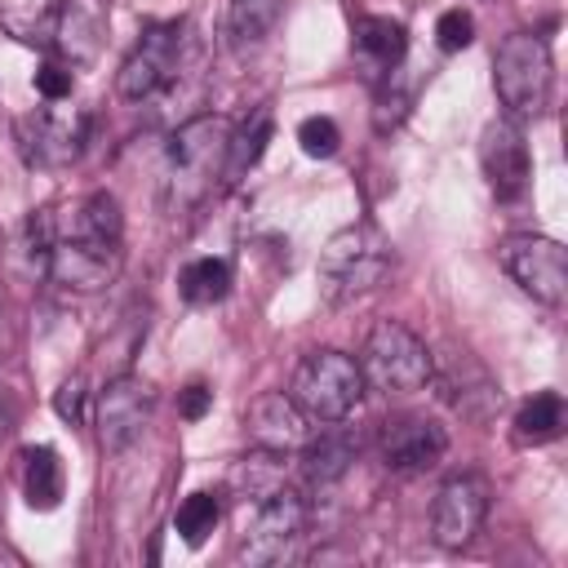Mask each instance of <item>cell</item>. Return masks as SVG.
<instances>
[{
  "label": "cell",
  "instance_id": "25",
  "mask_svg": "<svg viewBox=\"0 0 568 568\" xmlns=\"http://www.w3.org/2000/svg\"><path fill=\"white\" fill-rule=\"evenodd\" d=\"M564 422H568L564 395H559V390H541V395H532V399L515 413V439H519V444H550V439L564 435Z\"/></svg>",
  "mask_w": 568,
  "mask_h": 568
},
{
  "label": "cell",
  "instance_id": "21",
  "mask_svg": "<svg viewBox=\"0 0 568 568\" xmlns=\"http://www.w3.org/2000/svg\"><path fill=\"white\" fill-rule=\"evenodd\" d=\"M58 18H62V0H0V27H4V36H13L18 44L44 49V53L53 49Z\"/></svg>",
  "mask_w": 568,
  "mask_h": 568
},
{
  "label": "cell",
  "instance_id": "20",
  "mask_svg": "<svg viewBox=\"0 0 568 568\" xmlns=\"http://www.w3.org/2000/svg\"><path fill=\"white\" fill-rule=\"evenodd\" d=\"M284 484H288V453H271V448H248V453L231 466V475H226L231 497L244 501V506L266 501V497H271L275 488H284Z\"/></svg>",
  "mask_w": 568,
  "mask_h": 568
},
{
  "label": "cell",
  "instance_id": "19",
  "mask_svg": "<svg viewBox=\"0 0 568 568\" xmlns=\"http://www.w3.org/2000/svg\"><path fill=\"white\" fill-rule=\"evenodd\" d=\"M355 53L373 67V75H390L399 71L404 53H408V31L399 18L386 13H359L355 18Z\"/></svg>",
  "mask_w": 568,
  "mask_h": 568
},
{
  "label": "cell",
  "instance_id": "14",
  "mask_svg": "<svg viewBox=\"0 0 568 568\" xmlns=\"http://www.w3.org/2000/svg\"><path fill=\"white\" fill-rule=\"evenodd\" d=\"M377 453H382V466L395 470V475H422V470H435L448 453V430L422 413H399V417H386L382 422V435H377Z\"/></svg>",
  "mask_w": 568,
  "mask_h": 568
},
{
  "label": "cell",
  "instance_id": "9",
  "mask_svg": "<svg viewBox=\"0 0 568 568\" xmlns=\"http://www.w3.org/2000/svg\"><path fill=\"white\" fill-rule=\"evenodd\" d=\"M178 58H182V22L169 18V22H146L138 44L129 49V58L120 62L115 71V93L124 102H146L155 98L173 71H178Z\"/></svg>",
  "mask_w": 568,
  "mask_h": 568
},
{
  "label": "cell",
  "instance_id": "4",
  "mask_svg": "<svg viewBox=\"0 0 568 568\" xmlns=\"http://www.w3.org/2000/svg\"><path fill=\"white\" fill-rule=\"evenodd\" d=\"M430 359L435 351L399 320H377L359 346V373L364 386H373L377 395H417L430 382Z\"/></svg>",
  "mask_w": 568,
  "mask_h": 568
},
{
  "label": "cell",
  "instance_id": "34",
  "mask_svg": "<svg viewBox=\"0 0 568 568\" xmlns=\"http://www.w3.org/2000/svg\"><path fill=\"white\" fill-rule=\"evenodd\" d=\"M209 404H213V390H209L204 382H191V386L178 395V413H182L186 422H200V417L209 413Z\"/></svg>",
  "mask_w": 568,
  "mask_h": 568
},
{
  "label": "cell",
  "instance_id": "10",
  "mask_svg": "<svg viewBox=\"0 0 568 568\" xmlns=\"http://www.w3.org/2000/svg\"><path fill=\"white\" fill-rule=\"evenodd\" d=\"M13 142L31 169H67L80 160V151L89 142V115L36 106L13 120Z\"/></svg>",
  "mask_w": 568,
  "mask_h": 568
},
{
  "label": "cell",
  "instance_id": "23",
  "mask_svg": "<svg viewBox=\"0 0 568 568\" xmlns=\"http://www.w3.org/2000/svg\"><path fill=\"white\" fill-rule=\"evenodd\" d=\"M98 44H102V13L98 9H80V4H62V18H58V36H53V49L71 71L93 62L98 58Z\"/></svg>",
  "mask_w": 568,
  "mask_h": 568
},
{
  "label": "cell",
  "instance_id": "2",
  "mask_svg": "<svg viewBox=\"0 0 568 568\" xmlns=\"http://www.w3.org/2000/svg\"><path fill=\"white\" fill-rule=\"evenodd\" d=\"M390 271V240L373 226V222H355L342 226L324 248H320V297L328 306H346L359 302L364 293H373Z\"/></svg>",
  "mask_w": 568,
  "mask_h": 568
},
{
  "label": "cell",
  "instance_id": "32",
  "mask_svg": "<svg viewBox=\"0 0 568 568\" xmlns=\"http://www.w3.org/2000/svg\"><path fill=\"white\" fill-rule=\"evenodd\" d=\"M31 84H36V93H40L44 102H62V98H71V89H75V71H71L62 58H49V62L36 67Z\"/></svg>",
  "mask_w": 568,
  "mask_h": 568
},
{
  "label": "cell",
  "instance_id": "16",
  "mask_svg": "<svg viewBox=\"0 0 568 568\" xmlns=\"http://www.w3.org/2000/svg\"><path fill=\"white\" fill-rule=\"evenodd\" d=\"M311 435V422L302 408L288 399V390H266L244 408V439L248 448H271V453H297Z\"/></svg>",
  "mask_w": 568,
  "mask_h": 568
},
{
  "label": "cell",
  "instance_id": "26",
  "mask_svg": "<svg viewBox=\"0 0 568 568\" xmlns=\"http://www.w3.org/2000/svg\"><path fill=\"white\" fill-rule=\"evenodd\" d=\"M22 493L36 510H53L62 501V462L49 444L22 453Z\"/></svg>",
  "mask_w": 568,
  "mask_h": 568
},
{
  "label": "cell",
  "instance_id": "36",
  "mask_svg": "<svg viewBox=\"0 0 568 568\" xmlns=\"http://www.w3.org/2000/svg\"><path fill=\"white\" fill-rule=\"evenodd\" d=\"M13 430V399L4 395V386H0V439Z\"/></svg>",
  "mask_w": 568,
  "mask_h": 568
},
{
  "label": "cell",
  "instance_id": "13",
  "mask_svg": "<svg viewBox=\"0 0 568 568\" xmlns=\"http://www.w3.org/2000/svg\"><path fill=\"white\" fill-rule=\"evenodd\" d=\"M426 386H435L439 399L453 413H462L466 422H493L497 408H501V386L466 351H448L444 359H430V382Z\"/></svg>",
  "mask_w": 568,
  "mask_h": 568
},
{
  "label": "cell",
  "instance_id": "12",
  "mask_svg": "<svg viewBox=\"0 0 568 568\" xmlns=\"http://www.w3.org/2000/svg\"><path fill=\"white\" fill-rule=\"evenodd\" d=\"M151 413H155V390H151V382H142V377H133V373L111 377V382L98 390V404H93L98 444H102L106 453H124V448L151 426Z\"/></svg>",
  "mask_w": 568,
  "mask_h": 568
},
{
  "label": "cell",
  "instance_id": "31",
  "mask_svg": "<svg viewBox=\"0 0 568 568\" xmlns=\"http://www.w3.org/2000/svg\"><path fill=\"white\" fill-rule=\"evenodd\" d=\"M470 40H475V18L466 9H444L435 22V44L444 53H462V49H470Z\"/></svg>",
  "mask_w": 568,
  "mask_h": 568
},
{
  "label": "cell",
  "instance_id": "30",
  "mask_svg": "<svg viewBox=\"0 0 568 568\" xmlns=\"http://www.w3.org/2000/svg\"><path fill=\"white\" fill-rule=\"evenodd\" d=\"M408 89H399L395 84V71L390 75H382V89H377V106H373V124H377V133H390L404 115H408Z\"/></svg>",
  "mask_w": 568,
  "mask_h": 568
},
{
  "label": "cell",
  "instance_id": "37",
  "mask_svg": "<svg viewBox=\"0 0 568 568\" xmlns=\"http://www.w3.org/2000/svg\"><path fill=\"white\" fill-rule=\"evenodd\" d=\"M62 4H80V9H98V13H106L111 0H62Z\"/></svg>",
  "mask_w": 568,
  "mask_h": 568
},
{
  "label": "cell",
  "instance_id": "29",
  "mask_svg": "<svg viewBox=\"0 0 568 568\" xmlns=\"http://www.w3.org/2000/svg\"><path fill=\"white\" fill-rule=\"evenodd\" d=\"M297 142H302V151H306L311 160H328V155H337V146H342V129H337L328 115H306V120L297 124Z\"/></svg>",
  "mask_w": 568,
  "mask_h": 568
},
{
  "label": "cell",
  "instance_id": "17",
  "mask_svg": "<svg viewBox=\"0 0 568 568\" xmlns=\"http://www.w3.org/2000/svg\"><path fill=\"white\" fill-rule=\"evenodd\" d=\"M302 453V479L311 488H333L359 457V435L342 422H324L320 435H306V444L297 448Z\"/></svg>",
  "mask_w": 568,
  "mask_h": 568
},
{
  "label": "cell",
  "instance_id": "5",
  "mask_svg": "<svg viewBox=\"0 0 568 568\" xmlns=\"http://www.w3.org/2000/svg\"><path fill=\"white\" fill-rule=\"evenodd\" d=\"M288 399L302 408V417L311 426L346 422L355 413V404L364 399V373H359L355 355H346V351H333V346L311 351L293 368Z\"/></svg>",
  "mask_w": 568,
  "mask_h": 568
},
{
  "label": "cell",
  "instance_id": "28",
  "mask_svg": "<svg viewBox=\"0 0 568 568\" xmlns=\"http://www.w3.org/2000/svg\"><path fill=\"white\" fill-rule=\"evenodd\" d=\"M217 524H222V493H213V488L191 493V497L178 506V515H173V528H178V537H182L186 546H204Z\"/></svg>",
  "mask_w": 568,
  "mask_h": 568
},
{
  "label": "cell",
  "instance_id": "1",
  "mask_svg": "<svg viewBox=\"0 0 568 568\" xmlns=\"http://www.w3.org/2000/svg\"><path fill=\"white\" fill-rule=\"evenodd\" d=\"M226 142H231L226 115H195L173 129V138L164 146V173H160L164 178L160 182L164 213L182 217L217 191V182L226 173Z\"/></svg>",
  "mask_w": 568,
  "mask_h": 568
},
{
  "label": "cell",
  "instance_id": "8",
  "mask_svg": "<svg viewBox=\"0 0 568 568\" xmlns=\"http://www.w3.org/2000/svg\"><path fill=\"white\" fill-rule=\"evenodd\" d=\"M497 262L501 271L541 306H559L564 293H568V253L559 240L550 235H506L497 244Z\"/></svg>",
  "mask_w": 568,
  "mask_h": 568
},
{
  "label": "cell",
  "instance_id": "22",
  "mask_svg": "<svg viewBox=\"0 0 568 568\" xmlns=\"http://www.w3.org/2000/svg\"><path fill=\"white\" fill-rule=\"evenodd\" d=\"M271 138H275V111L262 102V106H253V111L240 120V129H231V142H226V173H222V182L235 186L240 178H248V169L262 160V151H266Z\"/></svg>",
  "mask_w": 568,
  "mask_h": 568
},
{
  "label": "cell",
  "instance_id": "33",
  "mask_svg": "<svg viewBox=\"0 0 568 568\" xmlns=\"http://www.w3.org/2000/svg\"><path fill=\"white\" fill-rule=\"evenodd\" d=\"M84 404H89V386H84V377L80 373H71L62 386H58V395H53V408H58V417L62 422H71V426H80L89 413H84Z\"/></svg>",
  "mask_w": 568,
  "mask_h": 568
},
{
  "label": "cell",
  "instance_id": "18",
  "mask_svg": "<svg viewBox=\"0 0 568 568\" xmlns=\"http://www.w3.org/2000/svg\"><path fill=\"white\" fill-rule=\"evenodd\" d=\"M53 226L58 231H71V235L124 244V213H120V200L111 191H89L75 204H67V213L53 209Z\"/></svg>",
  "mask_w": 568,
  "mask_h": 568
},
{
  "label": "cell",
  "instance_id": "3",
  "mask_svg": "<svg viewBox=\"0 0 568 568\" xmlns=\"http://www.w3.org/2000/svg\"><path fill=\"white\" fill-rule=\"evenodd\" d=\"M493 89H497V102L506 106L510 120L524 124V120L546 115L550 89H555L550 44L537 31H510L493 58Z\"/></svg>",
  "mask_w": 568,
  "mask_h": 568
},
{
  "label": "cell",
  "instance_id": "24",
  "mask_svg": "<svg viewBox=\"0 0 568 568\" xmlns=\"http://www.w3.org/2000/svg\"><path fill=\"white\" fill-rule=\"evenodd\" d=\"M284 4L288 0H226V40H231V49H240V53L257 49L275 31Z\"/></svg>",
  "mask_w": 568,
  "mask_h": 568
},
{
  "label": "cell",
  "instance_id": "15",
  "mask_svg": "<svg viewBox=\"0 0 568 568\" xmlns=\"http://www.w3.org/2000/svg\"><path fill=\"white\" fill-rule=\"evenodd\" d=\"M479 169L493 186L497 200H515L524 195L528 178H532V151H528V133L519 120L497 115L484 124L479 133Z\"/></svg>",
  "mask_w": 568,
  "mask_h": 568
},
{
  "label": "cell",
  "instance_id": "27",
  "mask_svg": "<svg viewBox=\"0 0 568 568\" xmlns=\"http://www.w3.org/2000/svg\"><path fill=\"white\" fill-rule=\"evenodd\" d=\"M231 284H235V271H231L226 257H195V262H186L182 275H178V288H182V297H186L191 306H213V302H222V297L231 293Z\"/></svg>",
  "mask_w": 568,
  "mask_h": 568
},
{
  "label": "cell",
  "instance_id": "11",
  "mask_svg": "<svg viewBox=\"0 0 568 568\" xmlns=\"http://www.w3.org/2000/svg\"><path fill=\"white\" fill-rule=\"evenodd\" d=\"M488 515V479L484 475H448L430 501V541L439 550H466Z\"/></svg>",
  "mask_w": 568,
  "mask_h": 568
},
{
  "label": "cell",
  "instance_id": "7",
  "mask_svg": "<svg viewBox=\"0 0 568 568\" xmlns=\"http://www.w3.org/2000/svg\"><path fill=\"white\" fill-rule=\"evenodd\" d=\"M120 266H124V244H106V240H89L53 226V244L44 257L49 284L67 293H102L106 284H115Z\"/></svg>",
  "mask_w": 568,
  "mask_h": 568
},
{
  "label": "cell",
  "instance_id": "35",
  "mask_svg": "<svg viewBox=\"0 0 568 568\" xmlns=\"http://www.w3.org/2000/svg\"><path fill=\"white\" fill-rule=\"evenodd\" d=\"M13 355V320H9V302L0 293V364Z\"/></svg>",
  "mask_w": 568,
  "mask_h": 568
},
{
  "label": "cell",
  "instance_id": "6",
  "mask_svg": "<svg viewBox=\"0 0 568 568\" xmlns=\"http://www.w3.org/2000/svg\"><path fill=\"white\" fill-rule=\"evenodd\" d=\"M306 524H311V501L288 484L275 488L266 501L253 506V519L244 524V537H240V559L257 568L288 564L306 537Z\"/></svg>",
  "mask_w": 568,
  "mask_h": 568
}]
</instances>
